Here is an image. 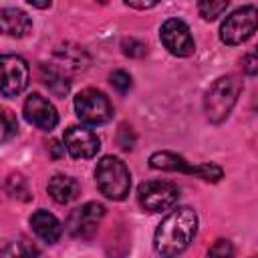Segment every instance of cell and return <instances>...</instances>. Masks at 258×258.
<instances>
[{
	"instance_id": "6da1fadb",
	"label": "cell",
	"mask_w": 258,
	"mask_h": 258,
	"mask_svg": "<svg viewBox=\"0 0 258 258\" xmlns=\"http://www.w3.org/2000/svg\"><path fill=\"white\" fill-rule=\"evenodd\" d=\"M198 230V214L183 206L173 210L155 230L153 248L161 258H177L194 240Z\"/></svg>"
},
{
	"instance_id": "7a4b0ae2",
	"label": "cell",
	"mask_w": 258,
	"mask_h": 258,
	"mask_svg": "<svg viewBox=\"0 0 258 258\" xmlns=\"http://www.w3.org/2000/svg\"><path fill=\"white\" fill-rule=\"evenodd\" d=\"M240 91H242V83L234 75H226L214 81V85L206 91V97H204V113L208 121L222 123L230 115L232 107L236 105Z\"/></svg>"
},
{
	"instance_id": "3957f363",
	"label": "cell",
	"mask_w": 258,
	"mask_h": 258,
	"mask_svg": "<svg viewBox=\"0 0 258 258\" xmlns=\"http://www.w3.org/2000/svg\"><path fill=\"white\" fill-rule=\"evenodd\" d=\"M95 181H97L99 191L113 202L125 200L131 187V175H129L127 165L119 157H113V155H105L97 163Z\"/></svg>"
},
{
	"instance_id": "277c9868",
	"label": "cell",
	"mask_w": 258,
	"mask_h": 258,
	"mask_svg": "<svg viewBox=\"0 0 258 258\" xmlns=\"http://www.w3.org/2000/svg\"><path fill=\"white\" fill-rule=\"evenodd\" d=\"M149 165L153 169H163V171H183V173L202 177L204 181H220V177H222V167L220 165H216V163L191 165L181 155L171 153V151H155L149 157Z\"/></svg>"
},
{
	"instance_id": "5b68a950",
	"label": "cell",
	"mask_w": 258,
	"mask_h": 258,
	"mask_svg": "<svg viewBox=\"0 0 258 258\" xmlns=\"http://www.w3.org/2000/svg\"><path fill=\"white\" fill-rule=\"evenodd\" d=\"M258 24V10L256 6H242L238 10H234L230 16H226V20L220 26V38L224 44L236 46L246 42Z\"/></svg>"
},
{
	"instance_id": "8992f818",
	"label": "cell",
	"mask_w": 258,
	"mask_h": 258,
	"mask_svg": "<svg viewBox=\"0 0 258 258\" xmlns=\"http://www.w3.org/2000/svg\"><path fill=\"white\" fill-rule=\"evenodd\" d=\"M75 111L77 117L89 125H103L113 115V107L109 99L97 89H83L75 97Z\"/></svg>"
},
{
	"instance_id": "52a82bcc",
	"label": "cell",
	"mask_w": 258,
	"mask_h": 258,
	"mask_svg": "<svg viewBox=\"0 0 258 258\" xmlns=\"http://www.w3.org/2000/svg\"><path fill=\"white\" fill-rule=\"evenodd\" d=\"M30 81L28 64L18 54H0V93L4 97L20 95Z\"/></svg>"
},
{
	"instance_id": "ba28073f",
	"label": "cell",
	"mask_w": 258,
	"mask_h": 258,
	"mask_svg": "<svg viewBox=\"0 0 258 258\" xmlns=\"http://www.w3.org/2000/svg\"><path fill=\"white\" fill-rule=\"evenodd\" d=\"M179 198V187L171 181H161V179H151L139 185L137 189V200L143 210L147 212H163L169 210Z\"/></svg>"
},
{
	"instance_id": "9c48e42d",
	"label": "cell",
	"mask_w": 258,
	"mask_h": 258,
	"mask_svg": "<svg viewBox=\"0 0 258 258\" xmlns=\"http://www.w3.org/2000/svg\"><path fill=\"white\" fill-rule=\"evenodd\" d=\"M159 38L173 56H189L196 50V42L191 38L189 26L179 18L165 20L159 28Z\"/></svg>"
},
{
	"instance_id": "30bf717a",
	"label": "cell",
	"mask_w": 258,
	"mask_h": 258,
	"mask_svg": "<svg viewBox=\"0 0 258 258\" xmlns=\"http://www.w3.org/2000/svg\"><path fill=\"white\" fill-rule=\"evenodd\" d=\"M103 216H105L103 204L87 202L81 208H77V210L71 212V216L67 220V230L75 238H91L97 232Z\"/></svg>"
},
{
	"instance_id": "8fae6325",
	"label": "cell",
	"mask_w": 258,
	"mask_h": 258,
	"mask_svg": "<svg viewBox=\"0 0 258 258\" xmlns=\"http://www.w3.org/2000/svg\"><path fill=\"white\" fill-rule=\"evenodd\" d=\"M64 147L75 159H89V157L97 155L101 141L91 129L71 125L64 131Z\"/></svg>"
},
{
	"instance_id": "7c38bea8",
	"label": "cell",
	"mask_w": 258,
	"mask_h": 258,
	"mask_svg": "<svg viewBox=\"0 0 258 258\" xmlns=\"http://www.w3.org/2000/svg\"><path fill=\"white\" fill-rule=\"evenodd\" d=\"M24 119L28 123H32L34 127H38V129L50 131L58 123V113H56L54 105L48 99H44L38 93H32L24 101Z\"/></svg>"
},
{
	"instance_id": "4fadbf2b",
	"label": "cell",
	"mask_w": 258,
	"mask_h": 258,
	"mask_svg": "<svg viewBox=\"0 0 258 258\" xmlns=\"http://www.w3.org/2000/svg\"><path fill=\"white\" fill-rule=\"evenodd\" d=\"M30 28H32V20L24 10L12 8V6L0 8V32L2 34L12 36V38H22L30 32Z\"/></svg>"
},
{
	"instance_id": "5bb4252c",
	"label": "cell",
	"mask_w": 258,
	"mask_h": 258,
	"mask_svg": "<svg viewBox=\"0 0 258 258\" xmlns=\"http://www.w3.org/2000/svg\"><path fill=\"white\" fill-rule=\"evenodd\" d=\"M30 228L32 232L46 244H54L58 242L60 234H62V226L60 222L46 210H36L32 216H30Z\"/></svg>"
},
{
	"instance_id": "9a60e30c",
	"label": "cell",
	"mask_w": 258,
	"mask_h": 258,
	"mask_svg": "<svg viewBox=\"0 0 258 258\" xmlns=\"http://www.w3.org/2000/svg\"><path fill=\"white\" fill-rule=\"evenodd\" d=\"M89 62V56L87 52L81 48V46H71V44H64V46H58L54 50V69H58L60 73H77V71H83Z\"/></svg>"
},
{
	"instance_id": "2e32d148",
	"label": "cell",
	"mask_w": 258,
	"mask_h": 258,
	"mask_svg": "<svg viewBox=\"0 0 258 258\" xmlns=\"http://www.w3.org/2000/svg\"><path fill=\"white\" fill-rule=\"evenodd\" d=\"M48 196L56 202V204H69L79 196V181L71 175H62L56 173L48 179Z\"/></svg>"
},
{
	"instance_id": "e0dca14e",
	"label": "cell",
	"mask_w": 258,
	"mask_h": 258,
	"mask_svg": "<svg viewBox=\"0 0 258 258\" xmlns=\"http://www.w3.org/2000/svg\"><path fill=\"white\" fill-rule=\"evenodd\" d=\"M40 81L44 83V87L56 95V97H64L71 89V81L67 79L64 73H60L58 69H54L52 64H40Z\"/></svg>"
},
{
	"instance_id": "ac0fdd59",
	"label": "cell",
	"mask_w": 258,
	"mask_h": 258,
	"mask_svg": "<svg viewBox=\"0 0 258 258\" xmlns=\"http://www.w3.org/2000/svg\"><path fill=\"white\" fill-rule=\"evenodd\" d=\"M36 256H38V250L28 240L10 242L0 250V258H36Z\"/></svg>"
},
{
	"instance_id": "d6986e66",
	"label": "cell",
	"mask_w": 258,
	"mask_h": 258,
	"mask_svg": "<svg viewBox=\"0 0 258 258\" xmlns=\"http://www.w3.org/2000/svg\"><path fill=\"white\" fill-rule=\"evenodd\" d=\"M18 131V121H16V115L6 109V107H0V143H6L10 141Z\"/></svg>"
},
{
	"instance_id": "ffe728a7",
	"label": "cell",
	"mask_w": 258,
	"mask_h": 258,
	"mask_svg": "<svg viewBox=\"0 0 258 258\" xmlns=\"http://www.w3.org/2000/svg\"><path fill=\"white\" fill-rule=\"evenodd\" d=\"M228 0H222V2H214V0H202L198 4V12L204 20H216L218 16H222L226 10H228Z\"/></svg>"
},
{
	"instance_id": "44dd1931",
	"label": "cell",
	"mask_w": 258,
	"mask_h": 258,
	"mask_svg": "<svg viewBox=\"0 0 258 258\" xmlns=\"http://www.w3.org/2000/svg\"><path fill=\"white\" fill-rule=\"evenodd\" d=\"M208 258H234V248L228 240H218L208 252Z\"/></svg>"
},
{
	"instance_id": "7402d4cb",
	"label": "cell",
	"mask_w": 258,
	"mask_h": 258,
	"mask_svg": "<svg viewBox=\"0 0 258 258\" xmlns=\"http://www.w3.org/2000/svg\"><path fill=\"white\" fill-rule=\"evenodd\" d=\"M123 52L127 54V56H135V58H139V56H143L145 52H147V46L143 44V42H139V40H135V38H125L123 40Z\"/></svg>"
},
{
	"instance_id": "603a6c76",
	"label": "cell",
	"mask_w": 258,
	"mask_h": 258,
	"mask_svg": "<svg viewBox=\"0 0 258 258\" xmlns=\"http://www.w3.org/2000/svg\"><path fill=\"white\" fill-rule=\"evenodd\" d=\"M111 85H113L119 93H127V91L131 89V77H129V73H125V71H115V73H111Z\"/></svg>"
},
{
	"instance_id": "cb8c5ba5",
	"label": "cell",
	"mask_w": 258,
	"mask_h": 258,
	"mask_svg": "<svg viewBox=\"0 0 258 258\" xmlns=\"http://www.w3.org/2000/svg\"><path fill=\"white\" fill-rule=\"evenodd\" d=\"M242 67H244V71H246L250 77H254V75H256V71H258L256 52H248V54L244 56V60H242Z\"/></svg>"
},
{
	"instance_id": "d4e9b609",
	"label": "cell",
	"mask_w": 258,
	"mask_h": 258,
	"mask_svg": "<svg viewBox=\"0 0 258 258\" xmlns=\"http://www.w3.org/2000/svg\"><path fill=\"white\" fill-rule=\"evenodd\" d=\"M127 6H131V8H139V10H145V8H153L155 6V2H125Z\"/></svg>"
},
{
	"instance_id": "484cf974",
	"label": "cell",
	"mask_w": 258,
	"mask_h": 258,
	"mask_svg": "<svg viewBox=\"0 0 258 258\" xmlns=\"http://www.w3.org/2000/svg\"><path fill=\"white\" fill-rule=\"evenodd\" d=\"M50 149H52V157H60L62 151H64V145H60L58 141H52L50 143Z\"/></svg>"
},
{
	"instance_id": "4316f807",
	"label": "cell",
	"mask_w": 258,
	"mask_h": 258,
	"mask_svg": "<svg viewBox=\"0 0 258 258\" xmlns=\"http://www.w3.org/2000/svg\"><path fill=\"white\" fill-rule=\"evenodd\" d=\"M28 4L34 8H48L50 6V2H34V0H28Z\"/></svg>"
}]
</instances>
